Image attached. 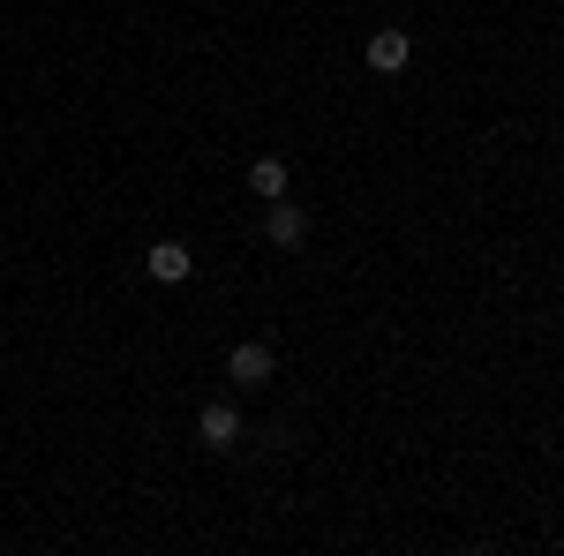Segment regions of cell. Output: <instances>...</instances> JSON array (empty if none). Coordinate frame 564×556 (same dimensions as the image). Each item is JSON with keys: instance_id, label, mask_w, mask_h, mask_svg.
<instances>
[{"instance_id": "cell-1", "label": "cell", "mask_w": 564, "mask_h": 556, "mask_svg": "<svg viewBox=\"0 0 564 556\" xmlns=\"http://www.w3.org/2000/svg\"><path fill=\"white\" fill-rule=\"evenodd\" d=\"M196 436H204L212 451H234V444H241V406H234V399H212V406L196 414Z\"/></svg>"}, {"instance_id": "cell-2", "label": "cell", "mask_w": 564, "mask_h": 556, "mask_svg": "<svg viewBox=\"0 0 564 556\" xmlns=\"http://www.w3.org/2000/svg\"><path fill=\"white\" fill-rule=\"evenodd\" d=\"M271 369H279V361H271V346H263V339H241L234 353H226V377H234L241 391H249V384H271Z\"/></svg>"}, {"instance_id": "cell-3", "label": "cell", "mask_w": 564, "mask_h": 556, "mask_svg": "<svg viewBox=\"0 0 564 556\" xmlns=\"http://www.w3.org/2000/svg\"><path fill=\"white\" fill-rule=\"evenodd\" d=\"M361 61H369L377 76H399V68L414 61V39H406V31H369V45H361Z\"/></svg>"}, {"instance_id": "cell-4", "label": "cell", "mask_w": 564, "mask_h": 556, "mask_svg": "<svg viewBox=\"0 0 564 556\" xmlns=\"http://www.w3.org/2000/svg\"><path fill=\"white\" fill-rule=\"evenodd\" d=\"M263 233H271V249H302V241H308V211L279 196V204L263 211Z\"/></svg>"}, {"instance_id": "cell-5", "label": "cell", "mask_w": 564, "mask_h": 556, "mask_svg": "<svg viewBox=\"0 0 564 556\" xmlns=\"http://www.w3.org/2000/svg\"><path fill=\"white\" fill-rule=\"evenodd\" d=\"M143 271H151L159 286H181V279L196 271V257H188L181 241H151V257H143Z\"/></svg>"}, {"instance_id": "cell-6", "label": "cell", "mask_w": 564, "mask_h": 556, "mask_svg": "<svg viewBox=\"0 0 564 556\" xmlns=\"http://www.w3.org/2000/svg\"><path fill=\"white\" fill-rule=\"evenodd\" d=\"M249 196L279 204V196H286V159H257V166H249Z\"/></svg>"}]
</instances>
